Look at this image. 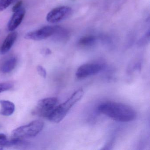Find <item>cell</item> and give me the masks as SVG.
Returning a JSON list of instances; mask_svg holds the SVG:
<instances>
[{
    "mask_svg": "<svg viewBox=\"0 0 150 150\" xmlns=\"http://www.w3.org/2000/svg\"><path fill=\"white\" fill-rule=\"evenodd\" d=\"M98 109L102 114L117 122H132L137 117V113L133 109L119 103H104L99 106Z\"/></svg>",
    "mask_w": 150,
    "mask_h": 150,
    "instance_id": "cell-1",
    "label": "cell"
},
{
    "mask_svg": "<svg viewBox=\"0 0 150 150\" xmlns=\"http://www.w3.org/2000/svg\"><path fill=\"white\" fill-rule=\"evenodd\" d=\"M83 95L84 91L83 89L81 88L78 89L64 102L57 105L47 118L51 122L54 123L61 122L75 103L82 98Z\"/></svg>",
    "mask_w": 150,
    "mask_h": 150,
    "instance_id": "cell-2",
    "label": "cell"
},
{
    "mask_svg": "<svg viewBox=\"0 0 150 150\" xmlns=\"http://www.w3.org/2000/svg\"><path fill=\"white\" fill-rule=\"evenodd\" d=\"M44 123L42 120H35L30 123L15 129L12 132L13 138L32 137L36 136L43 129Z\"/></svg>",
    "mask_w": 150,
    "mask_h": 150,
    "instance_id": "cell-3",
    "label": "cell"
},
{
    "mask_svg": "<svg viewBox=\"0 0 150 150\" xmlns=\"http://www.w3.org/2000/svg\"><path fill=\"white\" fill-rule=\"evenodd\" d=\"M58 101L55 97H49L40 100L38 103L32 114L42 117H47L58 105Z\"/></svg>",
    "mask_w": 150,
    "mask_h": 150,
    "instance_id": "cell-4",
    "label": "cell"
},
{
    "mask_svg": "<svg viewBox=\"0 0 150 150\" xmlns=\"http://www.w3.org/2000/svg\"><path fill=\"white\" fill-rule=\"evenodd\" d=\"M71 13V8L69 7H59L48 13L46 16V20L50 23H57L65 20L69 17Z\"/></svg>",
    "mask_w": 150,
    "mask_h": 150,
    "instance_id": "cell-5",
    "label": "cell"
},
{
    "mask_svg": "<svg viewBox=\"0 0 150 150\" xmlns=\"http://www.w3.org/2000/svg\"><path fill=\"white\" fill-rule=\"evenodd\" d=\"M55 31V27L45 26L41 28L30 31L26 34L25 38L28 40L41 41L53 35Z\"/></svg>",
    "mask_w": 150,
    "mask_h": 150,
    "instance_id": "cell-6",
    "label": "cell"
},
{
    "mask_svg": "<svg viewBox=\"0 0 150 150\" xmlns=\"http://www.w3.org/2000/svg\"><path fill=\"white\" fill-rule=\"evenodd\" d=\"M103 69V65L100 64H85L79 67L76 75L79 79H83L97 74Z\"/></svg>",
    "mask_w": 150,
    "mask_h": 150,
    "instance_id": "cell-7",
    "label": "cell"
},
{
    "mask_svg": "<svg viewBox=\"0 0 150 150\" xmlns=\"http://www.w3.org/2000/svg\"><path fill=\"white\" fill-rule=\"evenodd\" d=\"M26 14V10L23 7L13 12L8 24V29L10 32L15 31L22 22Z\"/></svg>",
    "mask_w": 150,
    "mask_h": 150,
    "instance_id": "cell-8",
    "label": "cell"
},
{
    "mask_svg": "<svg viewBox=\"0 0 150 150\" xmlns=\"http://www.w3.org/2000/svg\"><path fill=\"white\" fill-rule=\"evenodd\" d=\"M17 38V32L15 31L10 32L0 47V54L4 55L8 52L14 44Z\"/></svg>",
    "mask_w": 150,
    "mask_h": 150,
    "instance_id": "cell-9",
    "label": "cell"
},
{
    "mask_svg": "<svg viewBox=\"0 0 150 150\" xmlns=\"http://www.w3.org/2000/svg\"><path fill=\"white\" fill-rule=\"evenodd\" d=\"M0 104L1 105L0 114L2 115L5 116L11 115L15 110V105L10 101L1 100Z\"/></svg>",
    "mask_w": 150,
    "mask_h": 150,
    "instance_id": "cell-10",
    "label": "cell"
},
{
    "mask_svg": "<svg viewBox=\"0 0 150 150\" xmlns=\"http://www.w3.org/2000/svg\"><path fill=\"white\" fill-rule=\"evenodd\" d=\"M17 61V59L15 57H12L7 59L1 66V72L4 74L11 72L15 68Z\"/></svg>",
    "mask_w": 150,
    "mask_h": 150,
    "instance_id": "cell-11",
    "label": "cell"
},
{
    "mask_svg": "<svg viewBox=\"0 0 150 150\" xmlns=\"http://www.w3.org/2000/svg\"><path fill=\"white\" fill-rule=\"evenodd\" d=\"M96 40L95 37L93 36L84 37L80 39L79 43L82 46H90L94 44Z\"/></svg>",
    "mask_w": 150,
    "mask_h": 150,
    "instance_id": "cell-12",
    "label": "cell"
},
{
    "mask_svg": "<svg viewBox=\"0 0 150 150\" xmlns=\"http://www.w3.org/2000/svg\"><path fill=\"white\" fill-rule=\"evenodd\" d=\"M16 0H0V12H2L11 6Z\"/></svg>",
    "mask_w": 150,
    "mask_h": 150,
    "instance_id": "cell-13",
    "label": "cell"
},
{
    "mask_svg": "<svg viewBox=\"0 0 150 150\" xmlns=\"http://www.w3.org/2000/svg\"><path fill=\"white\" fill-rule=\"evenodd\" d=\"M13 86V84L11 82L0 83V93L7 91L12 88Z\"/></svg>",
    "mask_w": 150,
    "mask_h": 150,
    "instance_id": "cell-14",
    "label": "cell"
},
{
    "mask_svg": "<svg viewBox=\"0 0 150 150\" xmlns=\"http://www.w3.org/2000/svg\"><path fill=\"white\" fill-rule=\"evenodd\" d=\"M9 140L6 136L3 133H0V147L8 146Z\"/></svg>",
    "mask_w": 150,
    "mask_h": 150,
    "instance_id": "cell-15",
    "label": "cell"
},
{
    "mask_svg": "<svg viewBox=\"0 0 150 150\" xmlns=\"http://www.w3.org/2000/svg\"><path fill=\"white\" fill-rule=\"evenodd\" d=\"M38 72L42 77L45 78L47 75L46 70L42 66L39 65L37 67Z\"/></svg>",
    "mask_w": 150,
    "mask_h": 150,
    "instance_id": "cell-16",
    "label": "cell"
},
{
    "mask_svg": "<svg viewBox=\"0 0 150 150\" xmlns=\"http://www.w3.org/2000/svg\"><path fill=\"white\" fill-rule=\"evenodd\" d=\"M22 4L23 1H18L13 7V9H12L13 12H15V11L19 10L22 7Z\"/></svg>",
    "mask_w": 150,
    "mask_h": 150,
    "instance_id": "cell-17",
    "label": "cell"
}]
</instances>
